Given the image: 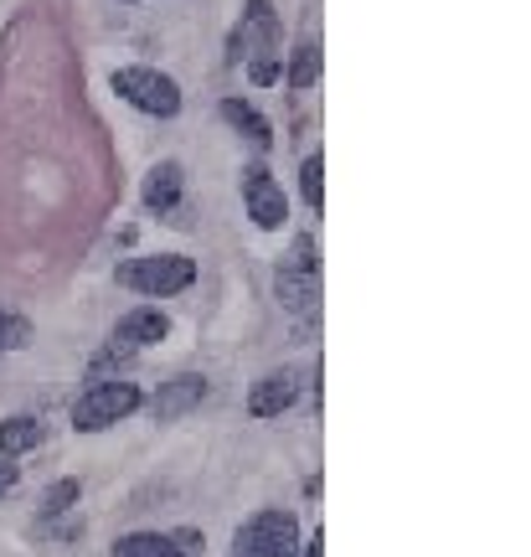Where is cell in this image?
<instances>
[{
  "mask_svg": "<svg viewBox=\"0 0 531 557\" xmlns=\"http://www.w3.org/2000/svg\"><path fill=\"white\" fill-rule=\"evenodd\" d=\"M78 496H83L78 480H58V485H47V491H41L37 511L41 517H58V511H67V506H78Z\"/></svg>",
  "mask_w": 531,
  "mask_h": 557,
  "instance_id": "cell-16",
  "label": "cell"
},
{
  "mask_svg": "<svg viewBox=\"0 0 531 557\" xmlns=\"http://www.w3.org/2000/svg\"><path fill=\"white\" fill-rule=\"evenodd\" d=\"M26 336H32V325L0 310V351H11V346H26Z\"/></svg>",
  "mask_w": 531,
  "mask_h": 557,
  "instance_id": "cell-18",
  "label": "cell"
},
{
  "mask_svg": "<svg viewBox=\"0 0 531 557\" xmlns=\"http://www.w3.org/2000/svg\"><path fill=\"white\" fill-rule=\"evenodd\" d=\"M171 542H176V553H181V557H201V547H207V542H201V532H192V527L171 532Z\"/></svg>",
  "mask_w": 531,
  "mask_h": 557,
  "instance_id": "cell-20",
  "label": "cell"
},
{
  "mask_svg": "<svg viewBox=\"0 0 531 557\" xmlns=\"http://www.w3.org/2000/svg\"><path fill=\"white\" fill-rule=\"evenodd\" d=\"M279 73H284V67H279V58L248 62V78H254V83H258V88H269V83H279Z\"/></svg>",
  "mask_w": 531,
  "mask_h": 557,
  "instance_id": "cell-19",
  "label": "cell"
},
{
  "mask_svg": "<svg viewBox=\"0 0 531 557\" xmlns=\"http://www.w3.org/2000/svg\"><path fill=\"white\" fill-rule=\"evenodd\" d=\"M114 278L124 289H135V295H181V289H192V278H197V263L186 259V253H145V259H124L114 269Z\"/></svg>",
  "mask_w": 531,
  "mask_h": 557,
  "instance_id": "cell-1",
  "label": "cell"
},
{
  "mask_svg": "<svg viewBox=\"0 0 531 557\" xmlns=\"http://www.w3.org/2000/svg\"><path fill=\"white\" fill-rule=\"evenodd\" d=\"M243 207H248V218H254L263 233H279L284 218H289V197H284V186L269 176L263 160L243 165Z\"/></svg>",
  "mask_w": 531,
  "mask_h": 557,
  "instance_id": "cell-5",
  "label": "cell"
},
{
  "mask_svg": "<svg viewBox=\"0 0 531 557\" xmlns=\"http://www.w3.org/2000/svg\"><path fill=\"white\" fill-rule=\"evenodd\" d=\"M295 398H299V372L295 367H274V372H263V377L254 382V393H248V413L254 418H279Z\"/></svg>",
  "mask_w": 531,
  "mask_h": 557,
  "instance_id": "cell-9",
  "label": "cell"
},
{
  "mask_svg": "<svg viewBox=\"0 0 531 557\" xmlns=\"http://www.w3.org/2000/svg\"><path fill=\"white\" fill-rule=\"evenodd\" d=\"M299 557H325V532H316V537L299 547Z\"/></svg>",
  "mask_w": 531,
  "mask_h": 557,
  "instance_id": "cell-22",
  "label": "cell"
},
{
  "mask_svg": "<svg viewBox=\"0 0 531 557\" xmlns=\"http://www.w3.org/2000/svg\"><path fill=\"white\" fill-rule=\"evenodd\" d=\"M181 181H186V171H181V160H160L156 171L145 176V212H171L181 201Z\"/></svg>",
  "mask_w": 531,
  "mask_h": 557,
  "instance_id": "cell-11",
  "label": "cell"
},
{
  "mask_svg": "<svg viewBox=\"0 0 531 557\" xmlns=\"http://www.w3.org/2000/svg\"><path fill=\"white\" fill-rule=\"evenodd\" d=\"M222 120L233 124L237 135H248V145H254V150H269V145H274V124L263 120V114H258L254 103H243V99H222Z\"/></svg>",
  "mask_w": 531,
  "mask_h": 557,
  "instance_id": "cell-12",
  "label": "cell"
},
{
  "mask_svg": "<svg viewBox=\"0 0 531 557\" xmlns=\"http://www.w3.org/2000/svg\"><path fill=\"white\" fill-rule=\"evenodd\" d=\"M263 62L279 58V16H274V0H248L243 11V26L233 37V62Z\"/></svg>",
  "mask_w": 531,
  "mask_h": 557,
  "instance_id": "cell-6",
  "label": "cell"
},
{
  "mask_svg": "<svg viewBox=\"0 0 531 557\" xmlns=\"http://www.w3.org/2000/svg\"><path fill=\"white\" fill-rule=\"evenodd\" d=\"M248 537H254V557H299V521L295 511H258L248 521Z\"/></svg>",
  "mask_w": 531,
  "mask_h": 557,
  "instance_id": "cell-7",
  "label": "cell"
},
{
  "mask_svg": "<svg viewBox=\"0 0 531 557\" xmlns=\"http://www.w3.org/2000/svg\"><path fill=\"white\" fill-rule=\"evenodd\" d=\"M109 557H181L171 532H129V537L114 542V553Z\"/></svg>",
  "mask_w": 531,
  "mask_h": 557,
  "instance_id": "cell-14",
  "label": "cell"
},
{
  "mask_svg": "<svg viewBox=\"0 0 531 557\" xmlns=\"http://www.w3.org/2000/svg\"><path fill=\"white\" fill-rule=\"evenodd\" d=\"M109 88H114L129 109H139V114H156V120L181 114V83L156 73V67H114Z\"/></svg>",
  "mask_w": 531,
  "mask_h": 557,
  "instance_id": "cell-3",
  "label": "cell"
},
{
  "mask_svg": "<svg viewBox=\"0 0 531 557\" xmlns=\"http://www.w3.org/2000/svg\"><path fill=\"white\" fill-rule=\"evenodd\" d=\"M316 78H320V47L316 41H299L295 52H289V73H284V83H289V88H310Z\"/></svg>",
  "mask_w": 531,
  "mask_h": 557,
  "instance_id": "cell-15",
  "label": "cell"
},
{
  "mask_svg": "<svg viewBox=\"0 0 531 557\" xmlns=\"http://www.w3.org/2000/svg\"><path fill=\"white\" fill-rule=\"evenodd\" d=\"M171 336V320H165V310H150V305H135L129 315H119L114 325V341L109 346H119V351H145V346H156V341Z\"/></svg>",
  "mask_w": 531,
  "mask_h": 557,
  "instance_id": "cell-8",
  "label": "cell"
},
{
  "mask_svg": "<svg viewBox=\"0 0 531 557\" xmlns=\"http://www.w3.org/2000/svg\"><path fill=\"white\" fill-rule=\"evenodd\" d=\"M299 191H305V201H310V207H325V160L320 156H310L305 160V171H299Z\"/></svg>",
  "mask_w": 531,
  "mask_h": 557,
  "instance_id": "cell-17",
  "label": "cell"
},
{
  "mask_svg": "<svg viewBox=\"0 0 531 557\" xmlns=\"http://www.w3.org/2000/svg\"><path fill=\"white\" fill-rule=\"evenodd\" d=\"M207 398V377H176V382H165L156 393V423H171V418H181V413H192L197 403Z\"/></svg>",
  "mask_w": 531,
  "mask_h": 557,
  "instance_id": "cell-10",
  "label": "cell"
},
{
  "mask_svg": "<svg viewBox=\"0 0 531 557\" xmlns=\"http://www.w3.org/2000/svg\"><path fill=\"white\" fill-rule=\"evenodd\" d=\"M41 438H47V423L32 413H16V418H5L0 423V459H16L26 455V449H37Z\"/></svg>",
  "mask_w": 531,
  "mask_h": 557,
  "instance_id": "cell-13",
  "label": "cell"
},
{
  "mask_svg": "<svg viewBox=\"0 0 531 557\" xmlns=\"http://www.w3.org/2000/svg\"><path fill=\"white\" fill-rule=\"evenodd\" d=\"M274 295L284 310H310L320 295V269H316V238L310 233H299L295 248H289V259L279 263L274 274Z\"/></svg>",
  "mask_w": 531,
  "mask_h": 557,
  "instance_id": "cell-4",
  "label": "cell"
},
{
  "mask_svg": "<svg viewBox=\"0 0 531 557\" xmlns=\"http://www.w3.org/2000/svg\"><path fill=\"white\" fill-rule=\"evenodd\" d=\"M139 403H145V393H139L135 382H124V377L94 382V387L73 403V429H78V434H103V429H114L119 418L135 413Z\"/></svg>",
  "mask_w": 531,
  "mask_h": 557,
  "instance_id": "cell-2",
  "label": "cell"
},
{
  "mask_svg": "<svg viewBox=\"0 0 531 557\" xmlns=\"http://www.w3.org/2000/svg\"><path fill=\"white\" fill-rule=\"evenodd\" d=\"M11 491H16V465L0 459V496H11Z\"/></svg>",
  "mask_w": 531,
  "mask_h": 557,
  "instance_id": "cell-21",
  "label": "cell"
}]
</instances>
